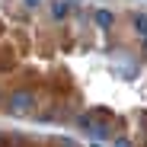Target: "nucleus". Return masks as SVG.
Here are the masks:
<instances>
[{
  "label": "nucleus",
  "mask_w": 147,
  "mask_h": 147,
  "mask_svg": "<svg viewBox=\"0 0 147 147\" xmlns=\"http://www.w3.org/2000/svg\"><path fill=\"white\" fill-rule=\"evenodd\" d=\"M131 29H134L141 38L147 35V13H134V16H131Z\"/></svg>",
  "instance_id": "39448f33"
},
{
  "label": "nucleus",
  "mask_w": 147,
  "mask_h": 147,
  "mask_svg": "<svg viewBox=\"0 0 147 147\" xmlns=\"http://www.w3.org/2000/svg\"><path fill=\"white\" fill-rule=\"evenodd\" d=\"M141 55H144V58H147V35H144V38H141Z\"/></svg>",
  "instance_id": "1a4fd4ad"
},
{
  "label": "nucleus",
  "mask_w": 147,
  "mask_h": 147,
  "mask_svg": "<svg viewBox=\"0 0 147 147\" xmlns=\"http://www.w3.org/2000/svg\"><path fill=\"white\" fill-rule=\"evenodd\" d=\"M112 147H131V141H128V138H115Z\"/></svg>",
  "instance_id": "6e6552de"
},
{
  "label": "nucleus",
  "mask_w": 147,
  "mask_h": 147,
  "mask_svg": "<svg viewBox=\"0 0 147 147\" xmlns=\"http://www.w3.org/2000/svg\"><path fill=\"white\" fill-rule=\"evenodd\" d=\"M55 147H77V144H70V141H61V144H55Z\"/></svg>",
  "instance_id": "9b49d317"
},
{
  "label": "nucleus",
  "mask_w": 147,
  "mask_h": 147,
  "mask_svg": "<svg viewBox=\"0 0 147 147\" xmlns=\"http://www.w3.org/2000/svg\"><path fill=\"white\" fill-rule=\"evenodd\" d=\"M10 70H13V55L7 48H0V74H10Z\"/></svg>",
  "instance_id": "423d86ee"
},
{
  "label": "nucleus",
  "mask_w": 147,
  "mask_h": 147,
  "mask_svg": "<svg viewBox=\"0 0 147 147\" xmlns=\"http://www.w3.org/2000/svg\"><path fill=\"white\" fill-rule=\"evenodd\" d=\"M3 102H7V96H3V90H0V106H3Z\"/></svg>",
  "instance_id": "f8f14e48"
},
{
  "label": "nucleus",
  "mask_w": 147,
  "mask_h": 147,
  "mask_svg": "<svg viewBox=\"0 0 147 147\" xmlns=\"http://www.w3.org/2000/svg\"><path fill=\"white\" fill-rule=\"evenodd\" d=\"M3 138H7V134H3V131H0V147H3Z\"/></svg>",
  "instance_id": "ddd939ff"
},
{
  "label": "nucleus",
  "mask_w": 147,
  "mask_h": 147,
  "mask_svg": "<svg viewBox=\"0 0 147 147\" xmlns=\"http://www.w3.org/2000/svg\"><path fill=\"white\" fill-rule=\"evenodd\" d=\"M22 3H26V7H38V3H42V0H22Z\"/></svg>",
  "instance_id": "9d476101"
},
{
  "label": "nucleus",
  "mask_w": 147,
  "mask_h": 147,
  "mask_svg": "<svg viewBox=\"0 0 147 147\" xmlns=\"http://www.w3.org/2000/svg\"><path fill=\"white\" fill-rule=\"evenodd\" d=\"M74 7H77V0H51V19L55 22H64Z\"/></svg>",
  "instance_id": "20e7f679"
},
{
  "label": "nucleus",
  "mask_w": 147,
  "mask_h": 147,
  "mask_svg": "<svg viewBox=\"0 0 147 147\" xmlns=\"http://www.w3.org/2000/svg\"><path fill=\"white\" fill-rule=\"evenodd\" d=\"M64 118H67V109H61V106H48L45 112H35V121H42V125H58Z\"/></svg>",
  "instance_id": "7ed1b4c3"
},
{
  "label": "nucleus",
  "mask_w": 147,
  "mask_h": 147,
  "mask_svg": "<svg viewBox=\"0 0 147 147\" xmlns=\"http://www.w3.org/2000/svg\"><path fill=\"white\" fill-rule=\"evenodd\" d=\"M35 102H38V96L32 93V90H13L10 96H7V102H3V109H7V115L10 118H29V115H35Z\"/></svg>",
  "instance_id": "f257e3e1"
},
{
  "label": "nucleus",
  "mask_w": 147,
  "mask_h": 147,
  "mask_svg": "<svg viewBox=\"0 0 147 147\" xmlns=\"http://www.w3.org/2000/svg\"><path fill=\"white\" fill-rule=\"evenodd\" d=\"M3 147H22L19 138H3Z\"/></svg>",
  "instance_id": "0eeeda50"
},
{
  "label": "nucleus",
  "mask_w": 147,
  "mask_h": 147,
  "mask_svg": "<svg viewBox=\"0 0 147 147\" xmlns=\"http://www.w3.org/2000/svg\"><path fill=\"white\" fill-rule=\"evenodd\" d=\"M93 26L102 29V32H112V26H115V13H112L109 7H96V10H93Z\"/></svg>",
  "instance_id": "f03ea898"
}]
</instances>
